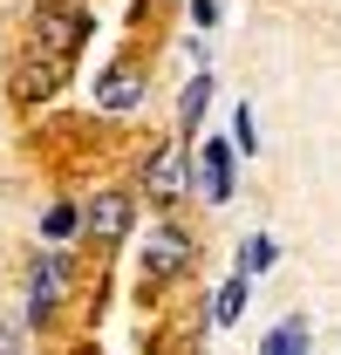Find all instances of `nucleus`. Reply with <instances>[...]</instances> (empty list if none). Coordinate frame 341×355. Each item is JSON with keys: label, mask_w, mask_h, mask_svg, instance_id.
<instances>
[{"label": "nucleus", "mask_w": 341, "mask_h": 355, "mask_svg": "<svg viewBox=\"0 0 341 355\" xmlns=\"http://www.w3.org/2000/svg\"><path fill=\"white\" fill-rule=\"evenodd\" d=\"M0 355H21V342H14V328H0Z\"/></svg>", "instance_id": "obj_14"}, {"label": "nucleus", "mask_w": 341, "mask_h": 355, "mask_svg": "<svg viewBox=\"0 0 341 355\" xmlns=\"http://www.w3.org/2000/svg\"><path fill=\"white\" fill-rule=\"evenodd\" d=\"M205 103H212V76H191V83H184V103H177V116H184V130H191V123L205 116Z\"/></svg>", "instance_id": "obj_9"}, {"label": "nucleus", "mask_w": 341, "mask_h": 355, "mask_svg": "<svg viewBox=\"0 0 341 355\" xmlns=\"http://www.w3.org/2000/svg\"><path fill=\"white\" fill-rule=\"evenodd\" d=\"M143 184H150V205H177V198H184V150H177V144L150 150V164H143Z\"/></svg>", "instance_id": "obj_2"}, {"label": "nucleus", "mask_w": 341, "mask_h": 355, "mask_svg": "<svg viewBox=\"0 0 341 355\" xmlns=\"http://www.w3.org/2000/svg\"><path fill=\"white\" fill-rule=\"evenodd\" d=\"M137 96H143V83H137L130 62H116V69L96 83V103H103V110H137Z\"/></svg>", "instance_id": "obj_5"}, {"label": "nucleus", "mask_w": 341, "mask_h": 355, "mask_svg": "<svg viewBox=\"0 0 341 355\" xmlns=\"http://www.w3.org/2000/svg\"><path fill=\"white\" fill-rule=\"evenodd\" d=\"M76 225H82L76 205H55V212H48V232H55V239H62V232H76Z\"/></svg>", "instance_id": "obj_12"}, {"label": "nucleus", "mask_w": 341, "mask_h": 355, "mask_svg": "<svg viewBox=\"0 0 341 355\" xmlns=\"http://www.w3.org/2000/svg\"><path fill=\"white\" fill-rule=\"evenodd\" d=\"M76 355H96V349H76Z\"/></svg>", "instance_id": "obj_15"}, {"label": "nucleus", "mask_w": 341, "mask_h": 355, "mask_svg": "<svg viewBox=\"0 0 341 355\" xmlns=\"http://www.w3.org/2000/svg\"><path fill=\"white\" fill-rule=\"evenodd\" d=\"M273 260H280V246H273L266 232H253V239L239 246V273H246V280H253V273H273Z\"/></svg>", "instance_id": "obj_8"}, {"label": "nucleus", "mask_w": 341, "mask_h": 355, "mask_svg": "<svg viewBox=\"0 0 341 355\" xmlns=\"http://www.w3.org/2000/svg\"><path fill=\"white\" fill-rule=\"evenodd\" d=\"M62 280H69V260H62V253H48L42 273H35V294H28V321H48V314H55V301H62Z\"/></svg>", "instance_id": "obj_4"}, {"label": "nucleus", "mask_w": 341, "mask_h": 355, "mask_svg": "<svg viewBox=\"0 0 341 355\" xmlns=\"http://www.w3.org/2000/svg\"><path fill=\"white\" fill-rule=\"evenodd\" d=\"M184 260H191V239H184L177 225L150 232V253H143V273H150V280H170V273H177Z\"/></svg>", "instance_id": "obj_3"}, {"label": "nucleus", "mask_w": 341, "mask_h": 355, "mask_svg": "<svg viewBox=\"0 0 341 355\" xmlns=\"http://www.w3.org/2000/svg\"><path fill=\"white\" fill-rule=\"evenodd\" d=\"M130 219H137V198H130V191H96V198L82 205V232L96 239V246H123Z\"/></svg>", "instance_id": "obj_1"}, {"label": "nucleus", "mask_w": 341, "mask_h": 355, "mask_svg": "<svg viewBox=\"0 0 341 355\" xmlns=\"http://www.w3.org/2000/svg\"><path fill=\"white\" fill-rule=\"evenodd\" d=\"M239 308H246V273H239V280H225V287H218V328H232V321H239Z\"/></svg>", "instance_id": "obj_10"}, {"label": "nucleus", "mask_w": 341, "mask_h": 355, "mask_svg": "<svg viewBox=\"0 0 341 355\" xmlns=\"http://www.w3.org/2000/svg\"><path fill=\"white\" fill-rule=\"evenodd\" d=\"M191 21H198V28H212V21H218V0H191Z\"/></svg>", "instance_id": "obj_13"}, {"label": "nucleus", "mask_w": 341, "mask_h": 355, "mask_svg": "<svg viewBox=\"0 0 341 355\" xmlns=\"http://www.w3.org/2000/svg\"><path fill=\"white\" fill-rule=\"evenodd\" d=\"M307 342H314V321L294 314V321H280V328L266 335V349H259V355H307Z\"/></svg>", "instance_id": "obj_7"}, {"label": "nucleus", "mask_w": 341, "mask_h": 355, "mask_svg": "<svg viewBox=\"0 0 341 355\" xmlns=\"http://www.w3.org/2000/svg\"><path fill=\"white\" fill-rule=\"evenodd\" d=\"M232 137H239V150H259V116H253V110L232 116Z\"/></svg>", "instance_id": "obj_11"}, {"label": "nucleus", "mask_w": 341, "mask_h": 355, "mask_svg": "<svg viewBox=\"0 0 341 355\" xmlns=\"http://www.w3.org/2000/svg\"><path fill=\"white\" fill-rule=\"evenodd\" d=\"M198 178H205V191H212L218 205H225V198H232V150L205 137V157H198Z\"/></svg>", "instance_id": "obj_6"}]
</instances>
